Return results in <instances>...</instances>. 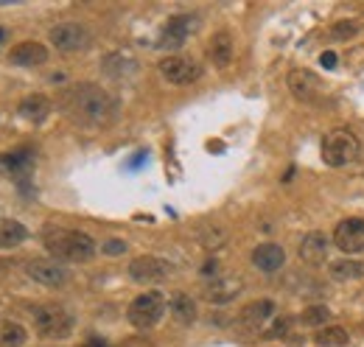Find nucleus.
<instances>
[{
    "instance_id": "21",
    "label": "nucleus",
    "mask_w": 364,
    "mask_h": 347,
    "mask_svg": "<svg viewBox=\"0 0 364 347\" xmlns=\"http://www.w3.org/2000/svg\"><path fill=\"white\" fill-rule=\"evenodd\" d=\"M252 263L261 269V272H277L283 263H286V252L283 247L277 244H261L252 250Z\"/></svg>"
},
{
    "instance_id": "24",
    "label": "nucleus",
    "mask_w": 364,
    "mask_h": 347,
    "mask_svg": "<svg viewBox=\"0 0 364 347\" xmlns=\"http://www.w3.org/2000/svg\"><path fill=\"white\" fill-rule=\"evenodd\" d=\"M28 342V331L20 322L0 319V347H23Z\"/></svg>"
},
{
    "instance_id": "31",
    "label": "nucleus",
    "mask_w": 364,
    "mask_h": 347,
    "mask_svg": "<svg viewBox=\"0 0 364 347\" xmlns=\"http://www.w3.org/2000/svg\"><path fill=\"white\" fill-rule=\"evenodd\" d=\"M202 274H205V277H219V263L210 258L205 266H202Z\"/></svg>"
},
{
    "instance_id": "8",
    "label": "nucleus",
    "mask_w": 364,
    "mask_h": 347,
    "mask_svg": "<svg viewBox=\"0 0 364 347\" xmlns=\"http://www.w3.org/2000/svg\"><path fill=\"white\" fill-rule=\"evenodd\" d=\"M50 43L62 53H76V50H87L92 37L87 26H82V23H59L50 28Z\"/></svg>"
},
{
    "instance_id": "25",
    "label": "nucleus",
    "mask_w": 364,
    "mask_h": 347,
    "mask_svg": "<svg viewBox=\"0 0 364 347\" xmlns=\"http://www.w3.org/2000/svg\"><path fill=\"white\" fill-rule=\"evenodd\" d=\"M26 238H28V230L20 221H14V218L0 221V247H17Z\"/></svg>"
},
{
    "instance_id": "5",
    "label": "nucleus",
    "mask_w": 364,
    "mask_h": 347,
    "mask_svg": "<svg viewBox=\"0 0 364 347\" xmlns=\"http://www.w3.org/2000/svg\"><path fill=\"white\" fill-rule=\"evenodd\" d=\"M166 314V297L160 292H146V294H137L135 300L127 308V319L135 325L137 331H149L154 328Z\"/></svg>"
},
{
    "instance_id": "20",
    "label": "nucleus",
    "mask_w": 364,
    "mask_h": 347,
    "mask_svg": "<svg viewBox=\"0 0 364 347\" xmlns=\"http://www.w3.org/2000/svg\"><path fill=\"white\" fill-rule=\"evenodd\" d=\"M272 314H274L272 300H255V303H250L241 308V314H238V325L255 331V328H261L267 319H272Z\"/></svg>"
},
{
    "instance_id": "17",
    "label": "nucleus",
    "mask_w": 364,
    "mask_h": 347,
    "mask_svg": "<svg viewBox=\"0 0 364 347\" xmlns=\"http://www.w3.org/2000/svg\"><path fill=\"white\" fill-rule=\"evenodd\" d=\"M300 260L306 266H322L328 260V235L325 233H309L303 241H300Z\"/></svg>"
},
{
    "instance_id": "22",
    "label": "nucleus",
    "mask_w": 364,
    "mask_h": 347,
    "mask_svg": "<svg viewBox=\"0 0 364 347\" xmlns=\"http://www.w3.org/2000/svg\"><path fill=\"white\" fill-rule=\"evenodd\" d=\"M328 277L336 283H348V280H362L364 277V260L342 258L328 263Z\"/></svg>"
},
{
    "instance_id": "29",
    "label": "nucleus",
    "mask_w": 364,
    "mask_h": 347,
    "mask_svg": "<svg viewBox=\"0 0 364 347\" xmlns=\"http://www.w3.org/2000/svg\"><path fill=\"white\" fill-rule=\"evenodd\" d=\"M359 34V26L353 23V20H342V23H336V26H331V37L333 40H350V37H356Z\"/></svg>"
},
{
    "instance_id": "32",
    "label": "nucleus",
    "mask_w": 364,
    "mask_h": 347,
    "mask_svg": "<svg viewBox=\"0 0 364 347\" xmlns=\"http://www.w3.org/2000/svg\"><path fill=\"white\" fill-rule=\"evenodd\" d=\"M319 62H322V68H333V65H336V53H333V50H325V53L319 56Z\"/></svg>"
},
{
    "instance_id": "27",
    "label": "nucleus",
    "mask_w": 364,
    "mask_h": 347,
    "mask_svg": "<svg viewBox=\"0 0 364 347\" xmlns=\"http://www.w3.org/2000/svg\"><path fill=\"white\" fill-rule=\"evenodd\" d=\"M328 316H331L328 305H309V308L300 314V322H303L306 328H319V325L328 322Z\"/></svg>"
},
{
    "instance_id": "4",
    "label": "nucleus",
    "mask_w": 364,
    "mask_h": 347,
    "mask_svg": "<svg viewBox=\"0 0 364 347\" xmlns=\"http://www.w3.org/2000/svg\"><path fill=\"white\" fill-rule=\"evenodd\" d=\"M34 316V328L43 339H68L73 333V314L59 303H43L34 305L31 311Z\"/></svg>"
},
{
    "instance_id": "6",
    "label": "nucleus",
    "mask_w": 364,
    "mask_h": 347,
    "mask_svg": "<svg viewBox=\"0 0 364 347\" xmlns=\"http://www.w3.org/2000/svg\"><path fill=\"white\" fill-rule=\"evenodd\" d=\"M157 70H160V76L168 85H177V87H188L202 79V65L193 62V59H188V56H180V53H171V56L160 59Z\"/></svg>"
},
{
    "instance_id": "14",
    "label": "nucleus",
    "mask_w": 364,
    "mask_h": 347,
    "mask_svg": "<svg viewBox=\"0 0 364 347\" xmlns=\"http://www.w3.org/2000/svg\"><path fill=\"white\" fill-rule=\"evenodd\" d=\"M101 68L109 79H118V82H127L137 73V59L127 50H112L101 59Z\"/></svg>"
},
{
    "instance_id": "19",
    "label": "nucleus",
    "mask_w": 364,
    "mask_h": 347,
    "mask_svg": "<svg viewBox=\"0 0 364 347\" xmlns=\"http://www.w3.org/2000/svg\"><path fill=\"white\" fill-rule=\"evenodd\" d=\"M17 112H20L26 121H31V124H43L48 115H50V98L43 95V92H31V95H26V98L20 101Z\"/></svg>"
},
{
    "instance_id": "34",
    "label": "nucleus",
    "mask_w": 364,
    "mask_h": 347,
    "mask_svg": "<svg viewBox=\"0 0 364 347\" xmlns=\"http://www.w3.org/2000/svg\"><path fill=\"white\" fill-rule=\"evenodd\" d=\"M289 331V319H280L277 325H274V333H286Z\"/></svg>"
},
{
    "instance_id": "26",
    "label": "nucleus",
    "mask_w": 364,
    "mask_h": 347,
    "mask_svg": "<svg viewBox=\"0 0 364 347\" xmlns=\"http://www.w3.org/2000/svg\"><path fill=\"white\" fill-rule=\"evenodd\" d=\"M314 342H317L319 347H348L350 336H348L345 328L331 325V328H322V331H319L317 336H314Z\"/></svg>"
},
{
    "instance_id": "7",
    "label": "nucleus",
    "mask_w": 364,
    "mask_h": 347,
    "mask_svg": "<svg viewBox=\"0 0 364 347\" xmlns=\"http://www.w3.org/2000/svg\"><path fill=\"white\" fill-rule=\"evenodd\" d=\"M289 90L297 101L311 104V107H322L328 101V90L322 85V79L311 70H291L289 73Z\"/></svg>"
},
{
    "instance_id": "36",
    "label": "nucleus",
    "mask_w": 364,
    "mask_h": 347,
    "mask_svg": "<svg viewBox=\"0 0 364 347\" xmlns=\"http://www.w3.org/2000/svg\"><path fill=\"white\" fill-rule=\"evenodd\" d=\"M3 37H6V31H3V28H0V40H3Z\"/></svg>"
},
{
    "instance_id": "10",
    "label": "nucleus",
    "mask_w": 364,
    "mask_h": 347,
    "mask_svg": "<svg viewBox=\"0 0 364 347\" xmlns=\"http://www.w3.org/2000/svg\"><path fill=\"white\" fill-rule=\"evenodd\" d=\"M333 244L345 255H362L364 252V218H342L333 227Z\"/></svg>"
},
{
    "instance_id": "13",
    "label": "nucleus",
    "mask_w": 364,
    "mask_h": 347,
    "mask_svg": "<svg viewBox=\"0 0 364 347\" xmlns=\"http://www.w3.org/2000/svg\"><path fill=\"white\" fill-rule=\"evenodd\" d=\"M26 274H28L31 280L43 283V286H50V289H56V286H62V283L68 280V269L53 258L28 260V263H26Z\"/></svg>"
},
{
    "instance_id": "16",
    "label": "nucleus",
    "mask_w": 364,
    "mask_h": 347,
    "mask_svg": "<svg viewBox=\"0 0 364 347\" xmlns=\"http://www.w3.org/2000/svg\"><path fill=\"white\" fill-rule=\"evenodd\" d=\"M241 292V280L238 277H213L205 286V300L213 305H228L238 297Z\"/></svg>"
},
{
    "instance_id": "12",
    "label": "nucleus",
    "mask_w": 364,
    "mask_h": 347,
    "mask_svg": "<svg viewBox=\"0 0 364 347\" xmlns=\"http://www.w3.org/2000/svg\"><path fill=\"white\" fill-rule=\"evenodd\" d=\"M34 171V151L31 149H11L0 154V176H11L17 182H26Z\"/></svg>"
},
{
    "instance_id": "11",
    "label": "nucleus",
    "mask_w": 364,
    "mask_h": 347,
    "mask_svg": "<svg viewBox=\"0 0 364 347\" xmlns=\"http://www.w3.org/2000/svg\"><path fill=\"white\" fill-rule=\"evenodd\" d=\"M171 272H174V266L168 260L154 258V255H140L129 263V277L135 283H163L171 277Z\"/></svg>"
},
{
    "instance_id": "9",
    "label": "nucleus",
    "mask_w": 364,
    "mask_h": 347,
    "mask_svg": "<svg viewBox=\"0 0 364 347\" xmlns=\"http://www.w3.org/2000/svg\"><path fill=\"white\" fill-rule=\"evenodd\" d=\"M196 26H199V17H196V14H174V17L163 26V34H160V40H157V48H163V50H177V48H182V43L196 31Z\"/></svg>"
},
{
    "instance_id": "2",
    "label": "nucleus",
    "mask_w": 364,
    "mask_h": 347,
    "mask_svg": "<svg viewBox=\"0 0 364 347\" xmlns=\"http://www.w3.org/2000/svg\"><path fill=\"white\" fill-rule=\"evenodd\" d=\"M43 244L50 252V258L59 263H87L95 258L98 247L87 233L82 230H70V227H53L48 224L43 233Z\"/></svg>"
},
{
    "instance_id": "15",
    "label": "nucleus",
    "mask_w": 364,
    "mask_h": 347,
    "mask_svg": "<svg viewBox=\"0 0 364 347\" xmlns=\"http://www.w3.org/2000/svg\"><path fill=\"white\" fill-rule=\"evenodd\" d=\"M9 62L17 65V68H37V65H46L48 62V48L43 43H20L9 50Z\"/></svg>"
},
{
    "instance_id": "23",
    "label": "nucleus",
    "mask_w": 364,
    "mask_h": 347,
    "mask_svg": "<svg viewBox=\"0 0 364 347\" xmlns=\"http://www.w3.org/2000/svg\"><path fill=\"white\" fill-rule=\"evenodd\" d=\"M168 308H171V316H174L180 325H193V322H196V303H193L191 294H185V292L171 294Z\"/></svg>"
},
{
    "instance_id": "35",
    "label": "nucleus",
    "mask_w": 364,
    "mask_h": 347,
    "mask_svg": "<svg viewBox=\"0 0 364 347\" xmlns=\"http://www.w3.org/2000/svg\"><path fill=\"white\" fill-rule=\"evenodd\" d=\"M11 266V260H0V269H9Z\"/></svg>"
},
{
    "instance_id": "33",
    "label": "nucleus",
    "mask_w": 364,
    "mask_h": 347,
    "mask_svg": "<svg viewBox=\"0 0 364 347\" xmlns=\"http://www.w3.org/2000/svg\"><path fill=\"white\" fill-rule=\"evenodd\" d=\"M76 347H107V342L98 339V336H92V339H87V342H82V345H76Z\"/></svg>"
},
{
    "instance_id": "28",
    "label": "nucleus",
    "mask_w": 364,
    "mask_h": 347,
    "mask_svg": "<svg viewBox=\"0 0 364 347\" xmlns=\"http://www.w3.org/2000/svg\"><path fill=\"white\" fill-rule=\"evenodd\" d=\"M199 241H202L205 250H219V247L228 241V233H225L222 227H205V230L199 233Z\"/></svg>"
},
{
    "instance_id": "30",
    "label": "nucleus",
    "mask_w": 364,
    "mask_h": 347,
    "mask_svg": "<svg viewBox=\"0 0 364 347\" xmlns=\"http://www.w3.org/2000/svg\"><path fill=\"white\" fill-rule=\"evenodd\" d=\"M104 255H124L127 252V244L124 241H118V238H109V241H104Z\"/></svg>"
},
{
    "instance_id": "1",
    "label": "nucleus",
    "mask_w": 364,
    "mask_h": 347,
    "mask_svg": "<svg viewBox=\"0 0 364 347\" xmlns=\"http://www.w3.org/2000/svg\"><path fill=\"white\" fill-rule=\"evenodd\" d=\"M59 110L79 127L104 129V127L115 124V118L121 115V101L104 87L92 85V82H79V85L62 90Z\"/></svg>"
},
{
    "instance_id": "18",
    "label": "nucleus",
    "mask_w": 364,
    "mask_h": 347,
    "mask_svg": "<svg viewBox=\"0 0 364 347\" xmlns=\"http://www.w3.org/2000/svg\"><path fill=\"white\" fill-rule=\"evenodd\" d=\"M208 56H210V62H213L219 70L230 68V62H232V56H235V45H232V37H230L228 31H216V34L210 37Z\"/></svg>"
},
{
    "instance_id": "3",
    "label": "nucleus",
    "mask_w": 364,
    "mask_h": 347,
    "mask_svg": "<svg viewBox=\"0 0 364 347\" xmlns=\"http://www.w3.org/2000/svg\"><path fill=\"white\" fill-rule=\"evenodd\" d=\"M362 154V143L350 129H333L322 137V163L328 169H345L356 163Z\"/></svg>"
}]
</instances>
